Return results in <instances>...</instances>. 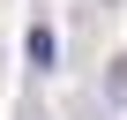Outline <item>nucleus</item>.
<instances>
[{
    "mask_svg": "<svg viewBox=\"0 0 127 120\" xmlns=\"http://www.w3.org/2000/svg\"><path fill=\"white\" fill-rule=\"evenodd\" d=\"M105 90H112V98L127 105V53H112V68H105Z\"/></svg>",
    "mask_w": 127,
    "mask_h": 120,
    "instance_id": "2",
    "label": "nucleus"
},
{
    "mask_svg": "<svg viewBox=\"0 0 127 120\" xmlns=\"http://www.w3.org/2000/svg\"><path fill=\"white\" fill-rule=\"evenodd\" d=\"M23 53H30V68L45 75V68H52V30H45V23H30V38H23Z\"/></svg>",
    "mask_w": 127,
    "mask_h": 120,
    "instance_id": "1",
    "label": "nucleus"
}]
</instances>
